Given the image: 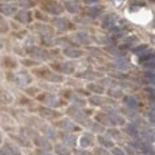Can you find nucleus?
<instances>
[{
	"label": "nucleus",
	"instance_id": "1",
	"mask_svg": "<svg viewBox=\"0 0 155 155\" xmlns=\"http://www.w3.org/2000/svg\"><path fill=\"white\" fill-rule=\"evenodd\" d=\"M43 10L53 15H59L63 12V7L54 0H46L43 3Z\"/></svg>",
	"mask_w": 155,
	"mask_h": 155
},
{
	"label": "nucleus",
	"instance_id": "2",
	"mask_svg": "<svg viewBox=\"0 0 155 155\" xmlns=\"http://www.w3.org/2000/svg\"><path fill=\"white\" fill-rule=\"evenodd\" d=\"M38 100L42 101L44 104H46L47 106H49L51 107H58L62 105L61 100L56 95L51 93L44 94V95H42V97H38Z\"/></svg>",
	"mask_w": 155,
	"mask_h": 155
},
{
	"label": "nucleus",
	"instance_id": "3",
	"mask_svg": "<svg viewBox=\"0 0 155 155\" xmlns=\"http://www.w3.org/2000/svg\"><path fill=\"white\" fill-rule=\"evenodd\" d=\"M29 54L31 58L36 59V60H46L48 59V53L45 50L42 48H39V47H30L28 50Z\"/></svg>",
	"mask_w": 155,
	"mask_h": 155
},
{
	"label": "nucleus",
	"instance_id": "4",
	"mask_svg": "<svg viewBox=\"0 0 155 155\" xmlns=\"http://www.w3.org/2000/svg\"><path fill=\"white\" fill-rule=\"evenodd\" d=\"M12 81H13V82H15L20 86H27L31 82V77L27 72L21 71L15 73V74H12Z\"/></svg>",
	"mask_w": 155,
	"mask_h": 155
},
{
	"label": "nucleus",
	"instance_id": "5",
	"mask_svg": "<svg viewBox=\"0 0 155 155\" xmlns=\"http://www.w3.org/2000/svg\"><path fill=\"white\" fill-rule=\"evenodd\" d=\"M39 76H41L45 80L49 81V82H52V83L62 82V81L64 80V77L62 75L57 74V73H54V72H51V71H49L46 69L41 70V73L39 74Z\"/></svg>",
	"mask_w": 155,
	"mask_h": 155
},
{
	"label": "nucleus",
	"instance_id": "6",
	"mask_svg": "<svg viewBox=\"0 0 155 155\" xmlns=\"http://www.w3.org/2000/svg\"><path fill=\"white\" fill-rule=\"evenodd\" d=\"M33 143L36 147H38L40 150H45V151H51L52 150V146L50 141L42 136H35L33 138Z\"/></svg>",
	"mask_w": 155,
	"mask_h": 155
},
{
	"label": "nucleus",
	"instance_id": "7",
	"mask_svg": "<svg viewBox=\"0 0 155 155\" xmlns=\"http://www.w3.org/2000/svg\"><path fill=\"white\" fill-rule=\"evenodd\" d=\"M60 129H62L65 131H69V132H72V131H78L80 130V127L78 126H76L73 122H71L69 119H63L61 121L56 124Z\"/></svg>",
	"mask_w": 155,
	"mask_h": 155
},
{
	"label": "nucleus",
	"instance_id": "8",
	"mask_svg": "<svg viewBox=\"0 0 155 155\" xmlns=\"http://www.w3.org/2000/svg\"><path fill=\"white\" fill-rule=\"evenodd\" d=\"M39 113L42 117H44L46 119H49V120L57 119L58 117L61 116V113L60 112L55 111L51 109H49V107H41L39 109Z\"/></svg>",
	"mask_w": 155,
	"mask_h": 155
},
{
	"label": "nucleus",
	"instance_id": "9",
	"mask_svg": "<svg viewBox=\"0 0 155 155\" xmlns=\"http://www.w3.org/2000/svg\"><path fill=\"white\" fill-rule=\"evenodd\" d=\"M57 71L65 73V74H71V73L74 71V65L71 62H63L57 64L55 66H52Z\"/></svg>",
	"mask_w": 155,
	"mask_h": 155
},
{
	"label": "nucleus",
	"instance_id": "10",
	"mask_svg": "<svg viewBox=\"0 0 155 155\" xmlns=\"http://www.w3.org/2000/svg\"><path fill=\"white\" fill-rule=\"evenodd\" d=\"M15 19L20 23L23 24H28L31 21V15L28 11H20L16 13Z\"/></svg>",
	"mask_w": 155,
	"mask_h": 155
},
{
	"label": "nucleus",
	"instance_id": "11",
	"mask_svg": "<svg viewBox=\"0 0 155 155\" xmlns=\"http://www.w3.org/2000/svg\"><path fill=\"white\" fill-rule=\"evenodd\" d=\"M35 27H36L35 30L37 31L39 35H42V37L43 36H52L53 31L50 26H47L44 24H37Z\"/></svg>",
	"mask_w": 155,
	"mask_h": 155
},
{
	"label": "nucleus",
	"instance_id": "12",
	"mask_svg": "<svg viewBox=\"0 0 155 155\" xmlns=\"http://www.w3.org/2000/svg\"><path fill=\"white\" fill-rule=\"evenodd\" d=\"M53 25H54L56 28L60 31H66L70 28V22L67 20L66 18H62V17H58L53 19Z\"/></svg>",
	"mask_w": 155,
	"mask_h": 155
},
{
	"label": "nucleus",
	"instance_id": "13",
	"mask_svg": "<svg viewBox=\"0 0 155 155\" xmlns=\"http://www.w3.org/2000/svg\"><path fill=\"white\" fill-rule=\"evenodd\" d=\"M155 58V52L152 50H146L144 51L142 53L140 54V58H139V62L140 63H147V62H150L151 60H153Z\"/></svg>",
	"mask_w": 155,
	"mask_h": 155
},
{
	"label": "nucleus",
	"instance_id": "14",
	"mask_svg": "<svg viewBox=\"0 0 155 155\" xmlns=\"http://www.w3.org/2000/svg\"><path fill=\"white\" fill-rule=\"evenodd\" d=\"M3 149L6 151L7 155H22L19 147L12 143H6Z\"/></svg>",
	"mask_w": 155,
	"mask_h": 155
},
{
	"label": "nucleus",
	"instance_id": "15",
	"mask_svg": "<svg viewBox=\"0 0 155 155\" xmlns=\"http://www.w3.org/2000/svg\"><path fill=\"white\" fill-rule=\"evenodd\" d=\"M16 12V8L15 6L7 4V3H0V12L4 15H12Z\"/></svg>",
	"mask_w": 155,
	"mask_h": 155
},
{
	"label": "nucleus",
	"instance_id": "16",
	"mask_svg": "<svg viewBox=\"0 0 155 155\" xmlns=\"http://www.w3.org/2000/svg\"><path fill=\"white\" fill-rule=\"evenodd\" d=\"M61 139H62V141H63L66 146L74 147L76 145V137L74 135H72V134L63 133L61 135Z\"/></svg>",
	"mask_w": 155,
	"mask_h": 155
},
{
	"label": "nucleus",
	"instance_id": "17",
	"mask_svg": "<svg viewBox=\"0 0 155 155\" xmlns=\"http://www.w3.org/2000/svg\"><path fill=\"white\" fill-rule=\"evenodd\" d=\"M63 53L67 57H70V58H78L83 54L82 51L75 48H66L63 51Z\"/></svg>",
	"mask_w": 155,
	"mask_h": 155
},
{
	"label": "nucleus",
	"instance_id": "18",
	"mask_svg": "<svg viewBox=\"0 0 155 155\" xmlns=\"http://www.w3.org/2000/svg\"><path fill=\"white\" fill-rule=\"evenodd\" d=\"M115 22H116V19L113 15H107L103 20L102 26L105 29H112L114 25H115Z\"/></svg>",
	"mask_w": 155,
	"mask_h": 155
},
{
	"label": "nucleus",
	"instance_id": "19",
	"mask_svg": "<svg viewBox=\"0 0 155 155\" xmlns=\"http://www.w3.org/2000/svg\"><path fill=\"white\" fill-rule=\"evenodd\" d=\"M41 130L42 132L45 134L47 137L49 138H51V139H54L56 137V131L55 130L53 129L52 127L51 126H48V125H44L42 127H41Z\"/></svg>",
	"mask_w": 155,
	"mask_h": 155
},
{
	"label": "nucleus",
	"instance_id": "20",
	"mask_svg": "<svg viewBox=\"0 0 155 155\" xmlns=\"http://www.w3.org/2000/svg\"><path fill=\"white\" fill-rule=\"evenodd\" d=\"M65 8L71 13H76L79 11V6L75 1H71V0H69V1L65 2Z\"/></svg>",
	"mask_w": 155,
	"mask_h": 155
},
{
	"label": "nucleus",
	"instance_id": "21",
	"mask_svg": "<svg viewBox=\"0 0 155 155\" xmlns=\"http://www.w3.org/2000/svg\"><path fill=\"white\" fill-rule=\"evenodd\" d=\"M54 150L58 155H71V152L68 149V147L62 144H57L54 147Z\"/></svg>",
	"mask_w": 155,
	"mask_h": 155
},
{
	"label": "nucleus",
	"instance_id": "22",
	"mask_svg": "<svg viewBox=\"0 0 155 155\" xmlns=\"http://www.w3.org/2000/svg\"><path fill=\"white\" fill-rule=\"evenodd\" d=\"M70 100L71 101V103L76 106V107H85L86 106V101L81 98L77 94H71L70 96Z\"/></svg>",
	"mask_w": 155,
	"mask_h": 155
},
{
	"label": "nucleus",
	"instance_id": "23",
	"mask_svg": "<svg viewBox=\"0 0 155 155\" xmlns=\"http://www.w3.org/2000/svg\"><path fill=\"white\" fill-rule=\"evenodd\" d=\"M0 101L3 104H11L13 101V97L9 92L0 91Z\"/></svg>",
	"mask_w": 155,
	"mask_h": 155
},
{
	"label": "nucleus",
	"instance_id": "24",
	"mask_svg": "<svg viewBox=\"0 0 155 155\" xmlns=\"http://www.w3.org/2000/svg\"><path fill=\"white\" fill-rule=\"evenodd\" d=\"M95 119L98 122L102 123L106 126H112V123L110 121V118L109 115H106V114H97L95 116Z\"/></svg>",
	"mask_w": 155,
	"mask_h": 155
},
{
	"label": "nucleus",
	"instance_id": "25",
	"mask_svg": "<svg viewBox=\"0 0 155 155\" xmlns=\"http://www.w3.org/2000/svg\"><path fill=\"white\" fill-rule=\"evenodd\" d=\"M109 116L110 118L112 126L113 125H124L125 124V120L122 117H121V116H119V115H117V114H115L114 112L110 113Z\"/></svg>",
	"mask_w": 155,
	"mask_h": 155
},
{
	"label": "nucleus",
	"instance_id": "26",
	"mask_svg": "<svg viewBox=\"0 0 155 155\" xmlns=\"http://www.w3.org/2000/svg\"><path fill=\"white\" fill-rule=\"evenodd\" d=\"M87 90H90L91 91L94 92V93H96V94H102L104 93V87H101L97 84H94V83H91L87 86Z\"/></svg>",
	"mask_w": 155,
	"mask_h": 155
},
{
	"label": "nucleus",
	"instance_id": "27",
	"mask_svg": "<svg viewBox=\"0 0 155 155\" xmlns=\"http://www.w3.org/2000/svg\"><path fill=\"white\" fill-rule=\"evenodd\" d=\"M75 37H76V40L81 43V44H89L90 43V38H89V35H87L85 32H78L75 35Z\"/></svg>",
	"mask_w": 155,
	"mask_h": 155
},
{
	"label": "nucleus",
	"instance_id": "28",
	"mask_svg": "<svg viewBox=\"0 0 155 155\" xmlns=\"http://www.w3.org/2000/svg\"><path fill=\"white\" fill-rule=\"evenodd\" d=\"M12 138L15 139L18 144H20L23 147H30V142L27 139V137H25L24 135H12Z\"/></svg>",
	"mask_w": 155,
	"mask_h": 155
},
{
	"label": "nucleus",
	"instance_id": "29",
	"mask_svg": "<svg viewBox=\"0 0 155 155\" xmlns=\"http://www.w3.org/2000/svg\"><path fill=\"white\" fill-rule=\"evenodd\" d=\"M125 103L129 106L130 109H136L137 106H138L137 100L132 96H127L125 98Z\"/></svg>",
	"mask_w": 155,
	"mask_h": 155
},
{
	"label": "nucleus",
	"instance_id": "30",
	"mask_svg": "<svg viewBox=\"0 0 155 155\" xmlns=\"http://www.w3.org/2000/svg\"><path fill=\"white\" fill-rule=\"evenodd\" d=\"M98 142L100 143V145H102L105 147H113L112 141H110V139H107V137H104V136H98Z\"/></svg>",
	"mask_w": 155,
	"mask_h": 155
},
{
	"label": "nucleus",
	"instance_id": "31",
	"mask_svg": "<svg viewBox=\"0 0 155 155\" xmlns=\"http://www.w3.org/2000/svg\"><path fill=\"white\" fill-rule=\"evenodd\" d=\"M87 129H91L92 131H94V132H98V133L104 131V127H103L102 126H101L100 124L95 123V122H91V123H90L89 127H87Z\"/></svg>",
	"mask_w": 155,
	"mask_h": 155
},
{
	"label": "nucleus",
	"instance_id": "32",
	"mask_svg": "<svg viewBox=\"0 0 155 155\" xmlns=\"http://www.w3.org/2000/svg\"><path fill=\"white\" fill-rule=\"evenodd\" d=\"M79 144H80V147H84V149H86V147H89L90 146H91L92 142H91V140L89 137L83 136V137H81V138H80V140H79Z\"/></svg>",
	"mask_w": 155,
	"mask_h": 155
},
{
	"label": "nucleus",
	"instance_id": "33",
	"mask_svg": "<svg viewBox=\"0 0 155 155\" xmlns=\"http://www.w3.org/2000/svg\"><path fill=\"white\" fill-rule=\"evenodd\" d=\"M143 136L147 141H150V142H154V141H155V131L150 130H145L143 132Z\"/></svg>",
	"mask_w": 155,
	"mask_h": 155
},
{
	"label": "nucleus",
	"instance_id": "34",
	"mask_svg": "<svg viewBox=\"0 0 155 155\" xmlns=\"http://www.w3.org/2000/svg\"><path fill=\"white\" fill-rule=\"evenodd\" d=\"M22 135H24L25 137L35 138V136H37V133L33 130L29 129V127H24V129H22Z\"/></svg>",
	"mask_w": 155,
	"mask_h": 155
},
{
	"label": "nucleus",
	"instance_id": "35",
	"mask_svg": "<svg viewBox=\"0 0 155 155\" xmlns=\"http://www.w3.org/2000/svg\"><path fill=\"white\" fill-rule=\"evenodd\" d=\"M90 103L93 106H100V105H102L104 103V99L102 97H100V96H91L90 99Z\"/></svg>",
	"mask_w": 155,
	"mask_h": 155
},
{
	"label": "nucleus",
	"instance_id": "36",
	"mask_svg": "<svg viewBox=\"0 0 155 155\" xmlns=\"http://www.w3.org/2000/svg\"><path fill=\"white\" fill-rule=\"evenodd\" d=\"M9 31V24L6 21V19L0 17V32L5 33Z\"/></svg>",
	"mask_w": 155,
	"mask_h": 155
},
{
	"label": "nucleus",
	"instance_id": "37",
	"mask_svg": "<svg viewBox=\"0 0 155 155\" xmlns=\"http://www.w3.org/2000/svg\"><path fill=\"white\" fill-rule=\"evenodd\" d=\"M126 131L129 133L130 136H133V137H136L138 135V130L134 125H129V126H127V129H126Z\"/></svg>",
	"mask_w": 155,
	"mask_h": 155
},
{
	"label": "nucleus",
	"instance_id": "38",
	"mask_svg": "<svg viewBox=\"0 0 155 155\" xmlns=\"http://www.w3.org/2000/svg\"><path fill=\"white\" fill-rule=\"evenodd\" d=\"M17 4H18V6L22 7V8H25V9L31 8L33 6V3L31 1V0H17Z\"/></svg>",
	"mask_w": 155,
	"mask_h": 155
},
{
	"label": "nucleus",
	"instance_id": "39",
	"mask_svg": "<svg viewBox=\"0 0 155 155\" xmlns=\"http://www.w3.org/2000/svg\"><path fill=\"white\" fill-rule=\"evenodd\" d=\"M96 76H99V74H95V72H92V71H86V72H82L81 74L78 75V77L81 78H86V79H93L95 78Z\"/></svg>",
	"mask_w": 155,
	"mask_h": 155
},
{
	"label": "nucleus",
	"instance_id": "40",
	"mask_svg": "<svg viewBox=\"0 0 155 155\" xmlns=\"http://www.w3.org/2000/svg\"><path fill=\"white\" fill-rule=\"evenodd\" d=\"M3 62H4V65L6 67H8V68H15L16 67V62L10 57H5Z\"/></svg>",
	"mask_w": 155,
	"mask_h": 155
},
{
	"label": "nucleus",
	"instance_id": "41",
	"mask_svg": "<svg viewBox=\"0 0 155 155\" xmlns=\"http://www.w3.org/2000/svg\"><path fill=\"white\" fill-rule=\"evenodd\" d=\"M101 13V9L99 7H94V8H91L89 10V15L92 17H95V16H98Z\"/></svg>",
	"mask_w": 155,
	"mask_h": 155
},
{
	"label": "nucleus",
	"instance_id": "42",
	"mask_svg": "<svg viewBox=\"0 0 155 155\" xmlns=\"http://www.w3.org/2000/svg\"><path fill=\"white\" fill-rule=\"evenodd\" d=\"M147 49V45H141L139 47H137V48L133 49V52L134 53H137V54H141L144 51H146Z\"/></svg>",
	"mask_w": 155,
	"mask_h": 155
},
{
	"label": "nucleus",
	"instance_id": "43",
	"mask_svg": "<svg viewBox=\"0 0 155 155\" xmlns=\"http://www.w3.org/2000/svg\"><path fill=\"white\" fill-rule=\"evenodd\" d=\"M109 94L112 97H120L121 95H122V92H121L120 91L115 90V89H111L109 91Z\"/></svg>",
	"mask_w": 155,
	"mask_h": 155
},
{
	"label": "nucleus",
	"instance_id": "44",
	"mask_svg": "<svg viewBox=\"0 0 155 155\" xmlns=\"http://www.w3.org/2000/svg\"><path fill=\"white\" fill-rule=\"evenodd\" d=\"M117 65L121 69H127V62L124 59H119L118 62H117Z\"/></svg>",
	"mask_w": 155,
	"mask_h": 155
},
{
	"label": "nucleus",
	"instance_id": "45",
	"mask_svg": "<svg viewBox=\"0 0 155 155\" xmlns=\"http://www.w3.org/2000/svg\"><path fill=\"white\" fill-rule=\"evenodd\" d=\"M111 152L113 155H126L125 152L121 149H119V147H114V149H112Z\"/></svg>",
	"mask_w": 155,
	"mask_h": 155
},
{
	"label": "nucleus",
	"instance_id": "46",
	"mask_svg": "<svg viewBox=\"0 0 155 155\" xmlns=\"http://www.w3.org/2000/svg\"><path fill=\"white\" fill-rule=\"evenodd\" d=\"M74 155H93L91 152L87 150H74Z\"/></svg>",
	"mask_w": 155,
	"mask_h": 155
},
{
	"label": "nucleus",
	"instance_id": "47",
	"mask_svg": "<svg viewBox=\"0 0 155 155\" xmlns=\"http://www.w3.org/2000/svg\"><path fill=\"white\" fill-rule=\"evenodd\" d=\"M95 152H96L98 155H110V153L107 152V150H103V149H99V147L95 149Z\"/></svg>",
	"mask_w": 155,
	"mask_h": 155
},
{
	"label": "nucleus",
	"instance_id": "48",
	"mask_svg": "<svg viewBox=\"0 0 155 155\" xmlns=\"http://www.w3.org/2000/svg\"><path fill=\"white\" fill-rule=\"evenodd\" d=\"M145 67H147V68H155V58L150 62H147L144 64Z\"/></svg>",
	"mask_w": 155,
	"mask_h": 155
},
{
	"label": "nucleus",
	"instance_id": "49",
	"mask_svg": "<svg viewBox=\"0 0 155 155\" xmlns=\"http://www.w3.org/2000/svg\"><path fill=\"white\" fill-rule=\"evenodd\" d=\"M36 155H52L51 153H50L49 151H45L42 150H36Z\"/></svg>",
	"mask_w": 155,
	"mask_h": 155
},
{
	"label": "nucleus",
	"instance_id": "50",
	"mask_svg": "<svg viewBox=\"0 0 155 155\" xmlns=\"http://www.w3.org/2000/svg\"><path fill=\"white\" fill-rule=\"evenodd\" d=\"M22 63L26 66H28V67H31V66H33V65L36 64V62L30 61V60H24V61H22Z\"/></svg>",
	"mask_w": 155,
	"mask_h": 155
},
{
	"label": "nucleus",
	"instance_id": "51",
	"mask_svg": "<svg viewBox=\"0 0 155 155\" xmlns=\"http://www.w3.org/2000/svg\"><path fill=\"white\" fill-rule=\"evenodd\" d=\"M149 118H150V122H151V123L155 124V111L150 112V113L149 114Z\"/></svg>",
	"mask_w": 155,
	"mask_h": 155
},
{
	"label": "nucleus",
	"instance_id": "52",
	"mask_svg": "<svg viewBox=\"0 0 155 155\" xmlns=\"http://www.w3.org/2000/svg\"><path fill=\"white\" fill-rule=\"evenodd\" d=\"M109 51L110 52V53H112V54H115V55H120L121 54V52H120V51H118V50H116V49H109Z\"/></svg>",
	"mask_w": 155,
	"mask_h": 155
},
{
	"label": "nucleus",
	"instance_id": "53",
	"mask_svg": "<svg viewBox=\"0 0 155 155\" xmlns=\"http://www.w3.org/2000/svg\"><path fill=\"white\" fill-rule=\"evenodd\" d=\"M136 40H137L136 37L132 36V37H130V38H127V39L126 40V43H127V44H132L134 41H136Z\"/></svg>",
	"mask_w": 155,
	"mask_h": 155
},
{
	"label": "nucleus",
	"instance_id": "54",
	"mask_svg": "<svg viewBox=\"0 0 155 155\" xmlns=\"http://www.w3.org/2000/svg\"><path fill=\"white\" fill-rule=\"evenodd\" d=\"M84 2L86 3V4H94V3H97V2H99V0H84Z\"/></svg>",
	"mask_w": 155,
	"mask_h": 155
},
{
	"label": "nucleus",
	"instance_id": "55",
	"mask_svg": "<svg viewBox=\"0 0 155 155\" xmlns=\"http://www.w3.org/2000/svg\"><path fill=\"white\" fill-rule=\"evenodd\" d=\"M2 48H3V44H2V42L0 41V51L2 50Z\"/></svg>",
	"mask_w": 155,
	"mask_h": 155
},
{
	"label": "nucleus",
	"instance_id": "56",
	"mask_svg": "<svg viewBox=\"0 0 155 155\" xmlns=\"http://www.w3.org/2000/svg\"><path fill=\"white\" fill-rule=\"evenodd\" d=\"M2 143V135H1V133H0V144Z\"/></svg>",
	"mask_w": 155,
	"mask_h": 155
},
{
	"label": "nucleus",
	"instance_id": "57",
	"mask_svg": "<svg viewBox=\"0 0 155 155\" xmlns=\"http://www.w3.org/2000/svg\"><path fill=\"white\" fill-rule=\"evenodd\" d=\"M153 109H154V110H155V102L153 103Z\"/></svg>",
	"mask_w": 155,
	"mask_h": 155
}]
</instances>
